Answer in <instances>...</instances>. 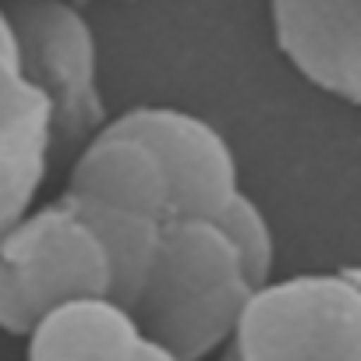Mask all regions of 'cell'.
<instances>
[{
	"label": "cell",
	"mask_w": 361,
	"mask_h": 361,
	"mask_svg": "<svg viewBox=\"0 0 361 361\" xmlns=\"http://www.w3.org/2000/svg\"><path fill=\"white\" fill-rule=\"evenodd\" d=\"M255 287L238 245L213 220L177 216L163 224L152 269L128 315L170 357L206 361L224 350Z\"/></svg>",
	"instance_id": "1"
},
{
	"label": "cell",
	"mask_w": 361,
	"mask_h": 361,
	"mask_svg": "<svg viewBox=\"0 0 361 361\" xmlns=\"http://www.w3.org/2000/svg\"><path fill=\"white\" fill-rule=\"evenodd\" d=\"M110 301V259L85 216L61 195L0 234V329H29L68 301Z\"/></svg>",
	"instance_id": "2"
},
{
	"label": "cell",
	"mask_w": 361,
	"mask_h": 361,
	"mask_svg": "<svg viewBox=\"0 0 361 361\" xmlns=\"http://www.w3.org/2000/svg\"><path fill=\"white\" fill-rule=\"evenodd\" d=\"M220 361H361L357 273L333 269L259 283Z\"/></svg>",
	"instance_id": "3"
},
{
	"label": "cell",
	"mask_w": 361,
	"mask_h": 361,
	"mask_svg": "<svg viewBox=\"0 0 361 361\" xmlns=\"http://www.w3.org/2000/svg\"><path fill=\"white\" fill-rule=\"evenodd\" d=\"M15 57L50 110L54 152L85 145L106 124L99 47L75 0H4Z\"/></svg>",
	"instance_id": "4"
},
{
	"label": "cell",
	"mask_w": 361,
	"mask_h": 361,
	"mask_svg": "<svg viewBox=\"0 0 361 361\" xmlns=\"http://www.w3.org/2000/svg\"><path fill=\"white\" fill-rule=\"evenodd\" d=\"M121 121L152 145L163 163L166 192H170V220L195 216V220H220L238 199V159L231 142L199 114L177 106H131Z\"/></svg>",
	"instance_id": "5"
},
{
	"label": "cell",
	"mask_w": 361,
	"mask_h": 361,
	"mask_svg": "<svg viewBox=\"0 0 361 361\" xmlns=\"http://www.w3.org/2000/svg\"><path fill=\"white\" fill-rule=\"evenodd\" d=\"M280 54L315 89L361 99V0H269Z\"/></svg>",
	"instance_id": "6"
},
{
	"label": "cell",
	"mask_w": 361,
	"mask_h": 361,
	"mask_svg": "<svg viewBox=\"0 0 361 361\" xmlns=\"http://www.w3.org/2000/svg\"><path fill=\"white\" fill-rule=\"evenodd\" d=\"M54 159L50 110L25 82L0 8V234L36 206Z\"/></svg>",
	"instance_id": "7"
},
{
	"label": "cell",
	"mask_w": 361,
	"mask_h": 361,
	"mask_svg": "<svg viewBox=\"0 0 361 361\" xmlns=\"http://www.w3.org/2000/svg\"><path fill=\"white\" fill-rule=\"evenodd\" d=\"M64 195L128 209L159 224L170 220L163 163L152 152V145L138 138L121 117L106 121L85 145H78Z\"/></svg>",
	"instance_id": "8"
},
{
	"label": "cell",
	"mask_w": 361,
	"mask_h": 361,
	"mask_svg": "<svg viewBox=\"0 0 361 361\" xmlns=\"http://www.w3.org/2000/svg\"><path fill=\"white\" fill-rule=\"evenodd\" d=\"M25 361H177L106 298L68 301L29 329Z\"/></svg>",
	"instance_id": "9"
},
{
	"label": "cell",
	"mask_w": 361,
	"mask_h": 361,
	"mask_svg": "<svg viewBox=\"0 0 361 361\" xmlns=\"http://www.w3.org/2000/svg\"><path fill=\"white\" fill-rule=\"evenodd\" d=\"M216 227L238 245L248 273L255 276V283H266L273 273V259H276V241H273V227L266 220V213L259 209V202L241 192V199L216 220Z\"/></svg>",
	"instance_id": "10"
}]
</instances>
